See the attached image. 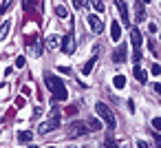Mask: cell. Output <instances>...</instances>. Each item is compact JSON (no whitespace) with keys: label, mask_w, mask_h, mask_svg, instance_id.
<instances>
[{"label":"cell","mask_w":161,"mask_h":148,"mask_svg":"<svg viewBox=\"0 0 161 148\" xmlns=\"http://www.w3.org/2000/svg\"><path fill=\"white\" fill-rule=\"evenodd\" d=\"M44 82H47V86L51 88V93L55 95V100H58V102H64V100L69 97L66 86H64V84H62V82H60L53 73H47V75H44Z\"/></svg>","instance_id":"1"},{"label":"cell","mask_w":161,"mask_h":148,"mask_svg":"<svg viewBox=\"0 0 161 148\" xmlns=\"http://www.w3.org/2000/svg\"><path fill=\"white\" fill-rule=\"evenodd\" d=\"M58 126H60V113H58V108H53V111H51V115H49V119H47V122H42V124L38 126V133H40V135H44V133L55 130Z\"/></svg>","instance_id":"2"},{"label":"cell","mask_w":161,"mask_h":148,"mask_svg":"<svg viewBox=\"0 0 161 148\" xmlns=\"http://www.w3.org/2000/svg\"><path fill=\"white\" fill-rule=\"evenodd\" d=\"M95 113H97V117H102V119H104L110 128H115V124H117V122H115V113H113L106 104L97 102V104H95Z\"/></svg>","instance_id":"3"},{"label":"cell","mask_w":161,"mask_h":148,"mask_svg":"<svg viewBox=\"0 0 161 148\" xmlns=\"http://www.w3.org/2000/svg\"><path fill=\"white\" fill-rule=\"evenodd\" d=\"M66 133H69V137H80V135H86L88 133V126L84 122H71L69 128H66Z\"/></svg>","instance_id":"4"},{"label":"cell","mask_w":161,"mask_h":148,"mask_svg":"<svg viewBox=\"0 0 161 148\" xmlns=\"http://www.w3.org/2000/svg\"><path fill=\"white\" fill-rule=\"evenodd\" d=\"M86 22H88V27H91V31H93V33H102V31H104V22H102V20H99L97 16L88 14Z\"/></svg>","instance_id":"5"},{"label":"cell","mask_w":161,"mask_h":148,"mask_svg":"<svg viewBox=\"0 0 161 148\" xmlns=\"http://www.w3.org/2000/svg\"><path fill=\"white\" fill-rule=\"evenodd\" d=\"M130 42H132V51H141V31L139 29H130Z\"/></svg>","instance_id":"6"},{"label":"cell","mask_w":161,"mask_h":148,"mask_svg":"<svg viewBox=\"0 0 161 148\" xmlns=\"http://www.w3.org/2000/svg\"><path fill=\"white\" fill-rule=\"evenodd\" d=\"M62 51L64 53H73L75 47H73V31H69L64 38H62Z\"/></svg>","instance_id":"7"},{"label":"cell","mask_w":161,"mask_h":148,"mask_svg":"<svg viewBox=\"0 0 161 148\" xmlns=\"http://www.w3.org/2000/svg\"><path fill=\"white\" fill-rule=\"evenodd\" d=\"M115 5H117V9H119L121 20L128 25V22H130V16H128V7H126V3H124V0H115Z\"/></svg>","instance_id":"8"},{"label":"cell","mask_w":161,"mask_h":148,"mask_svg":"<svg viewBox=\"0 0 161 148\" xmlns=\"http://www.w3.org/2000/svg\"><path fill=\"white\" fill-rule=\"evenodd\" d=\"M143 18H146V14H143V3H141V0H137V3H135V20H137V22H143Z\"/></svg>","instance_id":"9"},{"label":"cell","mask_w":161,"mask_h":148,"mask_svg":"<svg viewBox=\"0 0 161 148\" xmlns=\"http://www.w3.org/2000/svg\"><path fill=\"white\" fill-rule=\"evenodd\" d=\"M124 58H126V47H117L115 53H113V62H115V64H121Z\"/></svg>","instance_id":"10"},{"label":"cell","mask_w":161,"mask_h":148,"mask_svg":"<svg viewBox=\"0 0 161 148\" xmlns=\"http://www.w3.org/2000/svg\"><path fill=\"white\" fill-rule=\"evenodd\" d=\"M110 38L115 40V42H119V38H121V29H119V22H110Z\"/></svg>","instance_id":"11"},{"label":"cell","mask_w":161,"mask_h":148,"mask_svg":"<svg viewBox=\"0 0 161 148\" xmlns=\"http://www.w3.org/2000/svg\"><path fill=\"white\" fill-rule=\"evenodd\" d=\"M132 73H135V77H137L139 82H143V84L148 82V73H146V71H143V69H141L139 64H135V69H132Z\"/></svg>","instance_id":"12"},{"label":"cell","mask_w":161,"mask_h":148,"mask_svg":"<svg viewBox=\"0 0 161 148\" xmlns=\"http://www.w3.org/2000/svg\"><path fill=\"white\" fill-rule=\"evenodd\" d=\"M31 139H33V133L31 130H20L18 133V141L20 144H31Z\"/></svg>","instance_id":"13"},{"label":"cell","mask_w":161,"mask_h":148,"mask_svg":"<svg viewBox=\"0 0 161 148\" xmlns=\"http://www.w3.org/2000/svg\"><path fill=\"white\" fill-rule=\"evenodd\" d=\"M86 126H88V130H99V128H102V124H99L97 117H91V119L86 122Z\"/></svg>","instance_id":"14"},{"label":"cell","mask_w":161,"mask_h":148,"mask_svg":"<svg viewBox=\"0 0 161 148\" xmlns=\"http://www.w3.org/2000/svg\"><path fill=\"white\" fill-rule=\"evenodd\" d=\"M9 29H11V20H7L5 25H0V40H5V38H7Z\"/></svg>","instance_id":"15"},{"label":"cell","mask_w":161,"mask_h":148,"mask_svg":"<svg viewBox=\"0 0 161 148\" xmlns=\"http://www.w3.org/2000/svg\"><path fill=\"white\" fill-rule=\"evenodd\" d=\"M58 42H60V40H58L55 33H51V36L47 38V47H49V49H58Z\"/></svg>","instance_id":"16"},{"label":"cell","mask_w":161,"mask_h":148,"mask_svg":"<svg viewBox=\"0 0 161 148\" xmlns=\"http://www.w3.org/2000/svg\"><path fill=\"white\" fill-rule=\"evenodd\" d=\"M93 66H95V55H93V58H91V60H88V62L82 66V73H84V75H88V73L93 71Z\"/></svg>","instance_id":"17"},{"label":"cell","mask_w":161,"mask_h":148,"mask_svg":"<svg viewBox=\"0 0 161 148\" xmlns=\"http://www.w3.org/2000/svg\"><path fill=\"white\" fill-rule=\"evenodd\" d=\"M113 84H115V88H124V86H126V77H124V75H115Z\"/></svg>","instance_id":"18"},{"label":"cell","mask_w":161,"mask_h":148,"mask_svg":"<svg viewBox=\"0 0 161 148\" xmlns=\"http://www.w3.org/2000/svg\"><path fill=\"white\" fill-rule=\"evenodd\" d=\"M104 148H119V144H117V141L108 135V137H106V141H104Z\"/></svg>","instance_id":"19"},{"label":"cell","mask_w":161,"mask_h":148,"mask_svg":"<svg viewBox=\"0 0 161 148\" xmlns=\"http://www.w3.org/2000/svg\"><path fill=\"white\" fill-rule=\"evenodd\" d=\"M55 14H58V18H66V16H69L66 7H62V5H58V7H55Z\"/></svg>","instance_id":"20"},{"label":"cell","mask_w":161,"mask_h":148,"mask_svg":"<svg viewBox=\"0 0 161 148\" xmlns=\"http://www.w3.org/2000/svg\"><path fill=\"white\" fill-rule=\"evenodd\" d=\"M91 5H93L95 11H104V3H102V0H91Z\"/></svg>","instance_id":"21"},{"label":"cell","mask_w":161,"mask_h":148,"mask_svg":"<svg viewBox=\"0 0 161 148\" xmlns=\"http://www.w3.org/2000/svg\"><path fill=\"white\" fill-rule=\"evenodd\" d=\"M31 53H33L36 58H38V55H42V44H33V47H31Z\"/></svg>","instance_id":"22"},{"label":"cell","mask_w":161,"mask_h":148,"mask_svg":"<svg viewBox=\"0 0 161 148\" xmlns=\"http://www.w3.org/2000/svg\"><path fill=\"white\" fill-rule=\"evenodd\" d=\"M148 47H150V53H152V55L157 58V55H159V49H157V42H154V40H150V44H148Z\"/></svg>","instance_id":"23"},{"label":"cell","mask_w":161,"mask_h":148,"mask_svg":"<svg viewBox=\"0 0 161 148\" xmlns=\"http://www.w3.org/2000/svg\"><path fill=\"white\" fill-rule=\"evenodd\" d=\"M11 3H14V0H3V5H0V11L5 14V11H7V9L11 7Z\"/></svg>","instance_id":"24"},{"label":"cell","mask_w":161,"mask_h":148,"mask_svg":"<svg viewBox=\"0 0 161 148\" xmlns=\"http://www.w3.org/2000/svg\"><path fill=\"white\" fill-rule=\"evenodd\" d=\"M152 128H154V133H159V130H161V119H159V117H154V119H152Z\"/></svg>","instance_id":"25"},{"label":"cell","mask_w":161,"mask_h":148,"mask_svg":"<svg viewBox=\"0 0 161 148\" xmlns=\"http://www.w3.org/2000/svg\"><path fill=\"white\" fill-rule=\"evenodd\" d=\"M86 3H88V0H73V5H75L77 9H82V7H86Z\"/></svg>","instance_id":"26"},{"label":"cell","mask_w":161,"mask_h":148,"mask_svg":"<svg viewBox=\"0 0 161 148\" xmlns=\"http://www.w3.org/2000/svg\"><path fill=\"white\" fill-rule=\"evenodd\" d=\"M25 64H27V60H25V58H22V55H20V58H18V60H16V66H18V69H22V66H25Z\"/></svg>","instance_id":"27"},{"label":"cell","mask_w":161,"mask_h":148,"mask_svg":"<svg viewBox=\"0 0 161 148\" xmlns=\"http://www.w3.org/2000/svg\"><path fill=\"white\" fill-rule=\"evenodd\" d=\"M150 71H152V75H159V73H161V66H159V64H152Z\"/></svg>","instance_id":"28"},{"label":"cell","mask_w":161,"mask_h":148,"mask_svg":"<svg viewBox=\"0 0 161 148\" xmlns=\"http://www.w3.org/2000/svg\"><path fill=\"white\" fill-rule=\"evenodd\" d=\"M137 148H150V146H148L143 139H139V141H137Z\"/></svg>","instance_id":"29"},{"label":"cell","mask_w":161,"mask_h":148,"mask_svg":"<svg viewBox=\"0 0 161 148\" xmlns=\"http://www.w3.org/2000/svg\"><path fill=\"white\" fill-rule=\"evenodd\" d=\"M141 3H150V0H141Z\"/></svg>","instance_id":"30"},{"label":"cell","mask_w":161,"mask_h":148,"mask_svg":"<svg viewBox=\"0 0 161 148\" xmlns=\"http://www.w3.org/2000/svg\"><path fill=\"white\" fill-rule=\"evenodd\" d=\"M47 148H55V146H47Z\"/></svg>","instance_id":"31"},{"label":"cell","mask_w":161,"mask_h":148,"mask_svg":"<svg viewBox=\"0 0 161 148\" xmlns=\"http://www.w3.org/2000/svg\"><path fill=\"white\" fill-rule=\"evenodd\" d=\"M121 148H130V146H121Z\"/></svg>","instance_id":"32"},{"label":"cell","mask_w":161,"mask_h":148,"mask_svg":"<svg viewBox=\"0 0 161 148\" xmlns=\"http://www.w3.org/2000/svg\"><path fill=\"white\" fill-rule=\"evenodd\" d=\"M69 148H75V146H69Z\"/></svg>","instance_id":"33"},{"label":"cell","mask_w":161,"mask_h":148,"mask_svg":"<svg viewBox=\"0 0 161 148\" xmlns=\"http://www.w3.org/2000/svg\"><path fill=\"white\" fill-rule=\"evenodd\" d=\"M0 86H3V82H0Z\"/></svg>","instance_id":"34"},{"label":"cell","mask_w":161,"mask_h":148,"mask_svg":"<svg viewBox=\"0 0 161 148\" xmlns=\"http://www.w3.org/2000/svg\"><path fill=\"white\" fill-rule=\"evenodd\" d=\"M102 148H104V146H102Z\"/></svg>","instance_id":"35"}]
</instances>
